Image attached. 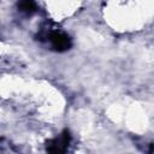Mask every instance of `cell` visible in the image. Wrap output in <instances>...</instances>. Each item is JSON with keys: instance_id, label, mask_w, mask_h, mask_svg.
<instances>
[{"instance_id": "obj_1", "label": "cell", "mask_w": 154, "mask_h": 154, "mask_svg": "<svg viewBox=\"0 0 154 154\" xmlns=\"http://www.w3.org/2000/svg\"><path fill=\"white\" fill-rule=\"evenodd\" d=\"M40 40L47 38L51 43L52 49H54L55 52H65L67 49L71 48L72 46V41L70 38L69 35H66L65 32H60V31H41L38 35Z\"/></svg>"}, {"instance_id": "obj_2", "label": "cell", "mask_w": 154, "mask_h": 154, "mask_svg": "<svg viewBox=\"0 0 154 154\" xmlns=\"http://www.w3.org/2000/svg\"><path fill=\"white\" fill-rule=\"evenodd\" d=\"M70 141H71V135L67 130H64L58 137L51 140L47 142V150L49 153H64L66 152L69 144H70Z\"/></svg>"}, {"instance_id": "obj_3", "label": "cell", "mask_w": 154, "mask_h": 154, "mask_svg": "<svg viewBox=\"0 0 154 154\" xmlns=\"http://www.w3.org/2000/svg\"><path fill=\"white\" fill-rule=\"evenodd\" d=\"M18 8L20 10V12H23L25 14H32L36 12L37 5H36L35 0H19Z\"/></svg>"}]
</instances>
